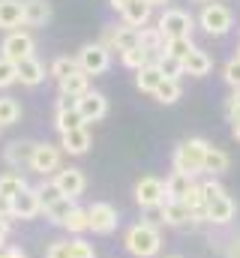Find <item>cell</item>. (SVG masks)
Masks as SVG:
<instances>
[{"instance_id":"37","label":"cell","mask_w":240,"mask_h":258,"mask_svg":"<svg viewBox=\"0 0 240 258\" xmlns=\"http://www.w3.org/2000/svg\"><path fill=\"white\" fill-rule=\"evenodd\" d=\"M156 66L162 69V75H165V78H180V75H183V66H180V60L168 57V54H162V57L156 60Z\"/></svg>"},{"instance_id":"28","label":"cell","mask_w":240,"mask_h":258,"mask_svg":"<svg viewBox=\"0 0 240 258\" xmlns=\"http://www.w3.org/2000/svg\"><path fill=\"white\" fill-rule=\"evenodd\" d=\"M180 93H183V87H180V78H162V81H159V87L153 90L156 102H162V105H171V102H177Z\"/></svg>"},{"instance_id":"12","label":"cell","mask_w":240,"mask_h":258,"mask_svg":"<svg viewBox=\"0 0 240 258\" xmlns=\"http://www.w3.org/2000/svg\"><path fill=\"white\" fill-rule=\"evenodd\" d=\"M36 213H42V201H39V192L36 189H21L9 201V216L12 219H33Z\"/></svg>"},{"instance_id":"46","label":"cell","mask_w":240,"mask_h":258,"mask_svg":"<svg viewBox=\"0 0 240 258\" xmlns=\"http://www.w3.org/2000/svg\"><path fill=\"white\" fill-rule=\"evenodd\" d=\"M222 255H225V258H240V237H231V240L225 243Z\"/></svg>"},{"instance_id":"50","label":"cell","mask_w":240,"mask_h":258,"mask_svg":"<svg viewBox=\"0 0 240 258\" xmlns=\"http://www.w3.org/2000/svg\"><path fill=\"white\" fill-rule=\"evenodd\" d=\"M6 234H9V222L0 219V246H3V240H6Z\"/></svg>"},{"instance_id":"40","label":"cell","mask_w":240,"mask_h":258,"mask_svg":"<svg viewBox=\"0 0 240 258\" xmlns=\"http://www.w3.org/2000/svg\"><path fill=\"white\" fill-rule=\"evenodd\" d=\"M36 192H39V201H42V210H45V207H48L51 201H57V198H63V195L57 192V186H54L51 180H48V183H42V186H39Z\"/></svg>"},{"instance_id":"48","label":"cell","mask_w":240,"mask_h":258,"mask_svg":"<svg viewBox=\"0 0 240 258\" xmlns=\"http://www.w3.org/2000/svg\"><path fill=\"white\" fill-rule=\"evenodd\" d=\"M63 108H75V99H72V96H63V93H60V99H57V111H63Z\"/></svg>"},{"instance_id":"33","label":"cell","mask_w":240,"mask_h":258,"mask_svg":"<svg viewBox=\"0 0 240 258\" xmlns=\"http://www.w3.org/2000/svg\"><path fill=\"white\" fill-rule=\"evenodd\" d=\"M75 207V201L72 198H57V201H51L48 207H45V216L54 222V225H63V219L69 216V210Z\"/></svg>"},{"instance_id":"8","label":"cell","mask_w":240,"mask_h":258,"mask_svg":"<svg viewBox=\"0 0 240 258\" xmlns=\"http://www.w3.org/2000/svg\"><path fill=\"white\" fill-rule=\"evenodd\" d=\"M51 183L57 186V192L63 195V198H72V201L87 189V177H84V171L75 168V165H69V168H57Z\"/></svg>"},{"instance_id":"35","label":"cell","mask_w":240,"mask_h":258,"mask_svg":"<svg viewBox=\"0 0 240 258\" xmlns=\"http://www.w3.org/2000/svg\"><path fill=\"white\" fill-rule=\"evenodd\" d=\"M192 48H195V45H192V36H183V39H168L162 54H168V57H174V60H183Z\"/></svg>"},{"instance_id":"42","label":"cell","mask_w":240,"mask_h":258,"mask_svg":"<svg viewBox=\"0 0 240 258\" xmlns=\"http://www.w3.org/2000/svg\"><path fill=\"white\" fill-rule=\"evenodd\" d=\"M69 246H72V258H93V246L87 240H81V237L69 240Z\"/></svg>"},{"instance_id":"27","label":"cell","mask_w":240,"mask_h":258,"mask_svg":"<svg viewBox=\"0 0 240 258\" xmlns=\"http://www.w3.org/2000/svg\"><path fill=\"white\" fill-rule=\"evenodd\" d=\"M21 189H27V180H24L21 174H15V171L0 174V198H3V201H12Z\"/></svg>"},{"instance_id":"16","label":"cell","mask_w":240,"mask_h":258,"mask_svg":"<svg viewBox=\"0 0 240 258\" xmlns=\"http://www.w3.org/2000/svg\"><path fill=\"white\" fill-rule=\"evenodd\" d=\"M15 78L24 84V87H39L45 81V66L39 63L36 57H27L21 63H15Z\"/></svg>"},{"instance_id":"14","label":"cell","mask_w":240,"mask_h":258,"mask_svg":"<svg viewBox=\"0 0 240 258\" xmlns=\"http://www.w3.org/2000/svg\"><path fill=\"white\" fill-rule=\"evenodd\" d=\"M21 24L24 27H45L51 21V3L48 0H21Z\"/></svg>"},{"instance_id":"32","label":"cell","mask_w":240,"mask_h":258,"mask_svg":"<svg viewBox=\"0 0 240 258\" xmlns=\"http://www.w3.org/2000/svg\"><path fill=\"white\" fill-rule=\"evenodd\" d=\"M54 126H57V132L63 135V132H69V129L84 126V120H81V114H78L75 108H63V111L54 114Z\"/></svg>"},{"instance_id":"6","label":"cell","mask_w":240,"mask_h":258,"mask_svg":"<svg viewBox=\"0 0 240 258\" xmlns=\"http://www.w3.org/2000/svg\"><path fill=\"white\" fill-rule=\"evenodd\" d=\"M75 63H78V69H81L84 75H102V72L111 66V51H105L99 42H87V45L78 51Z\"/></svg>"},{"instance_id":"54","label":"cell","mask_w":240,"mask_h":258,"mask_svg":"<svg viewBox=\"0 0 240 258\" xmlns=\"http://www.w3.org/2000/svg\"><path fill=\"white\" fill-rule=\"evenodd\" d=\"M198 3H207V0H198Z\"/></svg>"},{"instance_id":"20","label":"cell","mask_w":240,"mask_h":258,"mask_svg":"<svg viewBox=\"0 0 240 258\" xmlns=\"http://www.w3.org/2000/svg\"><path fill=\"white\" fill-rule=\"evenodd\" d=\"M60 93L63 96H72V99H78V96H84L87 90H90V75H84L81 69H75L72 75H66V78H60Z\"/></svg>"},{"instance_id":"21","label":"cell","mask_w":240,"mask_h":258,"mask_svg":"<svg viewBox=\"0 0 240 258\" xmlns=\"http://www.w3.org/2000/svg\"><path fill=\"white\" fill-rule=\"evenodd\" d=\"M120 15H123V24H126V27H135V30H138V27H144V24L150 21L153 9H150L144 0H132V3H129Z\"/></svg>"},{"instance_id":"3","label":"cell","mask_w":240,"mask_h":258,"mask_svg":"<svg viewBox=\"0 0 240 258\" xmlns=\"http://www.w3.org/2000/svg\"><path fill=\"white\" fill-rule=\"evenodd\" d=\"M156 27H159V33H162L165 39H183V36H192L195 18H192L186 9H174V6H168V9L159 15Z\"/></svg>"},{"instance_id":"39","label":"cell","mask_w":240,"mask_h":258,"mask_svg":"<svg viewBox=\"0 0 240 258\" xmlns=\"http://www.w3.org/2000/svg\"><path fill=\"white\" fill-rule=\"evenodd\" d=\"M15 81H18V78H15V63L6 60V57H0V90L12 87Z\"/></svg>"},{"instance_id":"29","label":"cell","mask_w":240,"mask_h":258,"mask_svg":"<svg viewBox=\"0 0 240 258\" xmlns=\"http://www.w3.org/2000/svg\"><path fill=\"white\" fill-rule=\"evenodd\" d=\"M18 120H21V105H18V99L0 96V129L12 126V123H18Z\"/></svg>"},{"instance_id":"38","label":"cell","mask_w":240,"mask_h":258,"mask_svg":"<svg viewBox=\"0 0 240 258\" xmlns=\"http://www.w3.org/2000/svg\"><path fill=\"white\" fill-rule=\"evenodd\" d=\"M222 78H225V84H228V87L240 90V60H237V57H231V60L225 63V69H222Z\"/></svg>"},{"instance_id":"5","label":"cell","mask_w":240,"mask_h":258,"mask_svg":"<svg viewBox=\"0 0 240 258\" xmlns=\"http://www.w3.org/2000/svg\"><path fill=\"white\" fill-rule=\"evenodd\" d=\"M33 48H36V42H33L30 33H24V30H9L6 39H3V45H0V57H6V60H12V63H21V60L33 57Z\"/></svg>"},{"instance_id":"25","label":"cell","mask_w":240,"mask_h":258,"mask_svg":"<svg viewBox=\"0 0 240 258\" xmlns=\"http://www.w3.org/2000/svg\"><path fill=\"white\" fill-rule=\"evenodd\" d=\"M228 165H231V159H228L225 150H219V147H207V153H204V174H225Z\"/></svg>"},{"instance_id":"31","label":"cell","mask_w":240,"mask_h":258,"mask_svg":"<svg viewBox=\"0 0 240 258\" xmlns=\"http://www.w3.org/2000/svg\"><path fill=\"white\" fill-rule=\"evenodd\" d=\"M183 204L189 207V213L195 219H204V192H201V183H192L189 192L183 195Z\"/></svg>"},{"instance_id":"53","label":"cell","mask_w":240,"mask_h":258,"mask_svg":"<svg viewBox=\"0 0 240 258\" xmlns=\"http://www.w3.org/2000/svg\"><path fill=\"white\" fill-rule=\"evenodd\" d=\"M237 60H240V45H237Z\"/></svg>"},{"instance_id":"11","label":"cell","mask_w":240,"mask_h":258,"mask_svg":"<svg viewBox=\"0 0 240 258\" xmlns=\"http://www.w3.org/2000/svg\"><path fill=\"white\" fill-rule=\"evenodd\" d=\"M60 150L57 144H36V150H33V156H30V171H36V174H51V171H57L60 168Z\"/></svg>"},{"instance_id":"7","label":"cell","mask_w":240,"mask_h":258,"mask_svg":"<svg viewBox=\"0 0 240 258\" xmlns=\"http://www.w3.org/2000/svg\"><path fill=\"white\" fill-rule=\"evenodd\" d=\"M117 228V207L108 201H96L87 207V231L93 234H111Z\"/></svg>"},{"instance_id":"47","label":"cell","mask_w":240,"mask_h":258,"mask_svg":"<svg viewBox=\"0 0 240 258\" xmlns=\"http://www.w3.org/2000/svg\"><path fill=\"white\" fill-rule=\"evenodd\" d=\"M0 258H27V255L15 246H0Z\"/></svg>"},{"instance_id":"19","label":"cell","mask_w":240,"mask_h":258,"mask_svg":"<svg viewBox=\"0 0 240 258\" xmlns=\"http://www.w3.org/2000/svg\"><path fill=\"white\" fill-rule=\"evenodd\" d=\"M162 213H165V225H174V228H186L195 222V216L183 201H162Z\"/></svg>"},{"instance_id":"51","label":"cell","mask_w":240,"mask_h":258,"mask_svg":"<svg viewBox=\"0 0 240 258\" xmlns=\"http://www.w3.org/2000/svg\"><path fill=\"white\" fill-rule=\"evenodd\" d=\"M144 3H147V6H150V9H156V6H165V3H168V0H144Z\"/></svg>"},{"instance_id":"9","label":"cell","mask_w":240,"mask_h":258,"mask_svg":"<svg viewBox=\"0 0 240 258\" xmlns=\"http://www.w3.org/2000/svg\"><path fill=\"white\" fill-rule=\"evenodd\" d=\"M75 111L81 114L84 123H96V120H102L108 114V99L99 90H87L84 96L75 99Z\"/></svg>"},{"instance_id":"2","label":"cell","mask_w":240,"mask_h":258,"mask_svg":"<svg viewBox=\"0 0 240 258\" xmlns=\"http://www.w3.org/2000/svg\"><path fill=\"white\" fill-rule=\"evenodd\" d=\"M207 147L210 144L204 138H186L174 150V171L177 174H189V177L201 174L204 171V153H207Z\"/></svg>"},{"instance_id":"4","label":"cell","mask_w":240,"mask_h":258,"mask_svg":"<svg viewBox=\"0 0 240 258\" xmlns=\"http://www.w3.org/2000/svg\"><path fill=\"white\" fill-rule=\"evenodd\" d=\"M198 24H201L204 33H210V36H225V33L231 30V24H234V15H231V9L222 6V3H204V9H201V15H198Z\"/></svg>"},{"instance_id":"49","label":"cell","mask_w":240,"mask_h":258,"mask_svg":"<svg viewBox=\"0 0 240 258\" xmlns=\"http://www.w3.org/2000/svg\"><path fill=\"white\" fill-rule=\"evenodd\" d=\"M129 3H132V0H108V6H111L114 12H123V9H126Z\"/></svg>"},{"instance_id":"41","label":"cell","mask_w":240,"mask_h":258,"mask_svg":"<svg viewBox=\"0 0 240 258\" xmlns=\"http://www.w3.org/2000/svg\"><path fill=\"white\" fill-rule=\"evenodd\" d=\"M225 114H228L231 123H240V90H234V93L228 96V102H225Z\"/></svg>"},{"instance_id":"55","label":"cell","mask_w":240,"mask_h":258,"mask_svg":"<svg viewBox=\"0 0 240 258\" xmlns=\"http://www.w3.org/2000/svg\"><path fill=\"white\" fill-rule=\"evenodd\" d=\"M171 258H180V255H171Z\"/></svg>"},{"instance_id":"36","label":"cell","mask_w":240,"mask_h":258,"mask_svg":"<svg viewBox=\"0 0 240 258\" xmlns=\"http://www.w3.org/2000/svg\"><path fill=\"white\" fill-rule=\"evenodd\" d=\"M75 69H78V63H75V57H66V54H63V57H54V60H51V69H48V72H51V75H54V78L60 81V78L72 75Z\"/></svg>"},{"instance_id":"52","label":"cell","mask_w":240,"mask_h":258,"mask_svg":"<svg viewBox=\"0 0 240 258\" xmlns=\"http://www.w3.org/2000/svg\"><path fill=\"white\" fill-rule=\"evenodd\" d=\"M231 135H234V138L240 141V123H231Z\"/></svg>"},{"instance_id":"23","label":"cell","mask_w":240,"mask_h":258,"mask_svg":"<svg viewBox=\"0 0 240 258\" xmlns=\"http://www.w3.org/2000/svg\"><path fill=\"white\" fill-rule=\"evenodd\" d=\"M36 150V141H12L6 147V162L12 168H21V165H30V156Z\"/></svg>"},{"instance_id":"24","label":"cell","mask_w":240,"mask_h":258,"mask_svg":"<svg viewBox=\"0 0 240 258\" xmlns=\"http://www.w3.org/2000/svg\"><path fill=\"white\" fill-rule=\"evenodd\" d=\"M165 75H162V69L156 63H147L138 69V75H135V84H138V90L141 93H153L156 87H159V81H162Z\"/></svg>"},{"instance_id":"15","label":"cell","mask_w":240,"mask_h":258,"mask_svg":"<svg viewBox=\"0 0 240 258\" xmlns=\"http://www.w3.org/2000/svg\"><path fill=\"white\" fill-rule=\"evenodd\" d=\"M57 147L63 150V153H69V156H84L87 147H90V132H87V126H78V129L63 132Z\"/></svg>"},{"instance_id":"10","label":"cell","mask_w":240,"mask_h":258,"mask_svg":"<svg viewBox=\"0 0 240 258\" xmlns=\"http://www.w3.org/2000/svg\"><path fill=\"white\" fill-rule=\"evenodd\" d=\"M237 207L231 201V195H216V198H207L204 201V222H213V225H228L234 219Z\"/></svg>"},{"instance_id":"34","label":"cell","mask_w":240,"mask_h":258,"mask_svg":"<svg viewBox=\"0 0 240 258\" xmlns=\"http://www.w3.org/2000/svg\"><path fill=\"white\" fill-rule=\"evenodd\" d=\"M63 228H66V231H72V234H84V231H87V210L72 207V210H69V216L63 219Z\"/></svg>"},{"instance_id":"43","label":"cell","mask_w":240,"mask_h":258,"mask_svg":"<svg viewBox=\"0 0 240 258\" xmlns=\"http://www.w3.org/2000/svg\"><path fill=\"white\" fill-rule=\"evenodd\" d=\"M45 258H72V246H69V240H57V243H51L48 252H45Z\"/></svg>"},{"instance_id":"17","label":"cell","mask_w":240,"mask_h":258,"mask_svg":"<svg viewBox=\"0 0 240 258\" xmlns=\"http://www.w3.org/2000/svg\"><path fill=\"white\" fill-rule=\"evenodd\" d=\"M180 66H183V75H195V78H201V75H207V72L213 69V60H210L207 51L192 48V51L180 60Z\"/></svg>"},{"instance_id":"44","label":"cell","mask_w":240,"mask_h":258,"mask_svg":"<svg viewBox=\"0 0 240 258\" xmlns=\"http://www.w3.org/2000/svg\"><path fill=\"white\" fill-rule=\"evenodd\" d=\"M144 210H147V225H165L162 204H156V207H144Z\"/></svg>"},{"instance_id":"26","label":"cell","mask_w":240,"mask_h":258,"mask_svg":"<svg viewBox=\"0 0 240 258\" xmlns=\"http://www.w3.org/2000/svg\"><path fill=\"white\" fill-rule=\"evenodd\" d=\"M189 186H192V177L174 171V174L165 180V201H183V195L189 192Z\"/></svg>"},{"instance_id":"13","label":"cell","mask_w":240,"mask_h":258,"mask_svg":"<svg viewBox=\"0 0 240 258\" xmlns=\"http://www.w3.org/2000/svg\"><path fill=\"white\" fill-rule=\"evenodd\" d=\"M135 201L141 204V207H156V204H162L165 201V183L159 180V177H141L138 183H135Z\"/></svg>"},{"instance_id":"30","label":"cell","mask_w":240,"mask_h":258,"mask_svg":"<svg viewBox=\"0 0 240 258\" xmlns=\"http://www.w3.org/2000/svg\"><path fill=\"white\" fill-rule=\"evenodd\" d=\"M120 60H123L126 69H135V72H138L141 66H147V63H156V60H153V54H150V51H144L141 45H135V48H129V51H123V54H120Z\"/></svg>"},{"instance_id":"22","label":"cell","mask_w":240,"mask_h":258,"mask_svg":"<svg viewBox=\"0 0 240 258\" xmlns=\"http://www.w3.org/2000/svg\"><path fill=\"white\" fill-rule=\"evenodd\" d=\"M21 0H0V30H18L21 27Z\"/></svg>"},{"instance_id":"1","label":"cell","mask_w":240,"mask_h":258,"mask_svg":"<svg viewBox=\"0 0 240 258\" xmlns=\"http://www.w3.org/2000/svg\"><path fill=\"white\" fill-rule=\"evenodd\" d=\"M123 246L126 252L135 258H153L159 249H162V234L156 225H147V222H138L126 231L123 237Z\"/></svg>"},{"instance_id":"18","label":"cell","mask_w":240,"mask_h":258,"mask_svg":"<svg viewBox=\"0 0 240 258\" xmlns=\"http://www.w3.org/2000/svg\"><path fill=\"white\" fill-rule=\"evenodd\" d=\"M165 42H168V39L159 33V27H147V24H144V27H138V45H141L144 51H150V54H153V60H159V57H162Z\"/></svg>"},{"instance_id":"45","label":"cell","mask_w":240,"mask_h":258,"mask_svg":"<svg viewBox=\"0 0 240 258\" xmlns=\"http://www.w3.org/2000/svg\"><path fill=\"white\" fill-rule=\"evenodd\" d=\"M201 192H204V201H207V198L225 195V186H222V183H216V180H207V183H201Z\"/></svg>"}]
</instances>
